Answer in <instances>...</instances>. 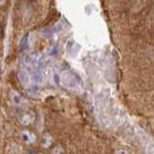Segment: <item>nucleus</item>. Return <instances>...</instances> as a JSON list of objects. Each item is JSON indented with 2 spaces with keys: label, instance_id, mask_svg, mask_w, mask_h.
I'll return each mask as SVG.
<instances>
[{
  "label": "nucleus",
  "instance_id": "nucleus-2",
  "mask_svg": "<svg viewBox=\"0 0 154 154\" xmlns=\"http://www.w3.org/2000/svg\"><path fill=\"white\" fill-rule=\"evenodd\" d=\"M19 80H20L21 84L24 86H29L30 85V82H31L30 75H29L24 69H21L20 72H19Z\"/></svg>",
  "mask_w": 154,
  "mask_h": 154
},
{
  "label": "nucleus",
  "instance_id": "nucleus-9",
  "mask_svg": "<svg viewBox=\"0 0 154 154\" xmlns=\"http://www.w3.org/2000/svg\"><path fill=\"white\" fill-rule=\"evenodd\" d=\"M5 2H6V0H0V6H2V5H4Z\"/></svg>",
  "mask_w": 154,
  "mask_h": 154
},
{
  "label": "nucleus",
  "instance_id": "nucleus-1",
  "mask_svg": "<svg viewBox=\"0 0 154 154\" xmlns=\"http://www.w3.org/2000/svg\"><path fill=\"white\" fill-rule=\"evenodd\" d=\"M61 75V84H63L66 88L70 90H78L79 83L77 81V77L73 75L71 72L65 71Z\"/></svg>",
  "mask_w": 154,
  "mask_h": 154
},
{
  "label": "nucleus",
  "instance_id": "nucleus-3",
  "mask_svg": "<svg viewBox=\"0 0 154 154\" xmlns=\"http://www.w3.org/2000/svg\"><path fill=\"white\" fill-rule=\"evenodd\" d=\"M11 99L13 101V103L17 106H21L23 104V99L17 93H12Z\"/></svg>",
  "mask_w": 154,
  "mask_h": 154
},
{
  "label": "nucleus",
  "instance_id": "nucleus-5",
  "mask_svg": "<svg viewBox=\"0 0 154 154\" xmlns=\"http://www.w3.org/2000/svg\"><path fill=\"white\" fill-rule=\"evenodd\" d=\"M31 136H32V135H30L27 131H23V132L21 133V138H22L23 141H24V142H26V143L33 142V140H32Z\"/></svg>",
  "mask_w": 154,
  "mask_h": 154
},
{
  "label": "nucleus",
  "instance_id": "nucleus-4",
  "mask_svg": "<svg viewBox=\"0 0 154 154\" xmlns=\"http://www.w3.org/2000/svg\"><path fill=\"white\" fill-rule=\"evenodd\" d=\"M32 120H33V118L31 115H24L22 117L19 118V122H20V123L23 125L30 124L32 122Z\"/></svg>",
  "mask_w": 154,
  "mask_h": 154
},
{
  "label": "nucleus",
  "instance_id": "nucleus-7",
  "mask_svg": "<svg viewBox=\"0 0 154 154\" xmlns=\"http://www.w3.org/2000/svg\"><path fill=\"white\" fill-rule=\"evenodd\" d=\"M53 154H63L62 147H60V146L55 147L54 149H53Z\"/></svg>",
  "mask_w": 154,
  "mask_h": 154
},
{
  "label": "nucleus",
  "instance_id": "nucleus-8",
  "mask_svg": "<svg viewBox=\"0 0 154 154\" xmlns=\"http://www.w3.org/2000/svg\"><path fill=\"white\" fill-rule=\"evenodd\" d=\"M117 154H128L126 151L125 150H119L118 152H117Z\"/></svg>",
  "mask_w": 154,
  "mask_h": 154
},
{
  "label": "nucleus",
  "instance_id": "nucleus-10",
  "mask_svg": "<svg viewBox=\"0 0 154 154\" xmlns=\"http://www.w3.org/2000/svg\"><path fill=\"white\" fill-rule=\"evenodd\" d=\"M40 154H41V153H40Z\"/></svg>",
  "mask_w": 154,
  "mask_h": 154
},
{
  "label": "nucleus",
  "instance_id": "nucleus-6",
  "mask_svg": "<svg viewBox=\"0 0 154 154\" xmlns=\"http://www.w3.org/2000/svg\"><path fill=\"white\" fill-rule=\"evenodd\" d=\"M53 79H54V82L57 85L61 84V75L59 73H54V75H53Z\"/></svg>",
  "mask_w": 154,
  "mask_h": 154
}]
</instances>
